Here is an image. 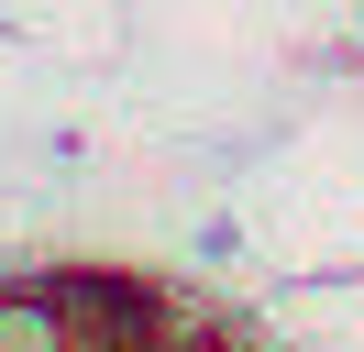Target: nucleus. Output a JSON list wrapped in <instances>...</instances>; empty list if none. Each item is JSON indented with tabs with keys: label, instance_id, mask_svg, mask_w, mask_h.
Segmentation results:
<instances>
[{
	"label": "nucleus",
	"instance_id": "f257e3e1",
	"mask_svg": "<svg viewBox=\"0 0 364 352\" xmlns=\"http://www.w3.org/2000/svg\"><path fill=\"white\" fill-rule=\"evenodd\" d=\"M45 286L67 308L77 352H166V330H177V297L155 275H133V264H55Z\"/></svg>",
	"mask_w": 364,
	"mask_h": 352
},
{
	"label": "nucleus",
	"instance_id": "f03ea898",
	"mask_svg": "<svg viewBox=\"0 0 364 352\" xmlns=\"http://www.w3.org/2000/svg\"><path fill=\"white\" fill-rule=\"evenodd\" d=\"M0 352H77L45 275H0Z\"/></svg>",
	"mask_w": 364,
	"mask_h": 352
},
{
	"label": "nucleus",
	"instance_id": "7ed1b4c3",
	"mask_svg": "<svg viewBox=\"0 0 364 352\" xmlns=\"http://www.w3.org/2000/svg\"><path fill=\"white\" fill-rule=\"evenodd\" d=\"M166 352H254V341H243V319H210V308H177Z\"/></svg>",
	"mask_w": 364,
	"mask_h": 352
}]
</instances>
